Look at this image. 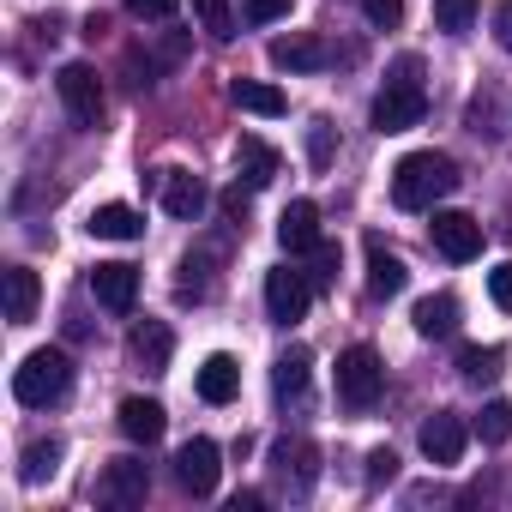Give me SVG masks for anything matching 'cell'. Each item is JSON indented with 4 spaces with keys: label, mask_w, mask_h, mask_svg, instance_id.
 Listing matches in <instances>:
<instances>
[{
    "label": "cell",
    "mask_w": 512,
    "mask_h": 512,
    "mask_svg": "<svg viewBox=\"0 0 512 512\" xmlns=\"http://www.w3.org/2000/svg\"><path fill=\"white\" fill-rule=\"evenodd\" d=\"M55 91H61V103H67V115H73L79 127H97V115H103V79H97V67L67 61V67L55 73Z\"/></svg>",
    "instance_id": "obj_6"
},
{
    "label": "cell",
    "mask_w": 512,
    "mask_h": 512,
    "mask_svg": "<svg viewBox=\"0 0 512 512\" xmlns=\"http://www.w3.org/2000/svg\"><path fill=\"white\" fill-rule=\"evenodd\" d=\"M500 368H506V350H500V344H464V350H458V374H464L470 386L500 380Z\"/></svg>",
    "instance_id": "obj_24"
},
{
    "label": "cell",
    "mask_w": 512,
    "mask_h": 512,
    "mask_svg": "<svg viewBox=\"0 0 512 512\" xmlns=\"http://www.w3.org/2000/svg\"><path fill=\"white\" fill-rule=\"evenodd\" d=\"M73 392V362L67 350H31L19 368H13V398L31 404V410H49Z\"/></svg>",
    "instance_id": "obj_2"
},
{
    "label": "cell",
    "mask_w": 512,
    "mask_h": 512,
    "mask_svg": "<svg viewBox=\"0 0 512 512\" xmlns=\"http://www.w3.org/2000/svg\"><path fill=\"white\" fill-rule=\"evenodd\" d=\"M428 115V97L416 79H386V91L374 97V133H410Z\"/></svg>",
    "instance_id": "obj_4"
},
{
    "label": "cell",
    "mask_w": 512,
    "mask_h": 512,
    "mask_svg": "<svg viewBox=\"0 0 512 512\" xmlns=\"http://www.w3.org/2000/svg\"><path fill=\"white\" fill-rule=\"evenodd\" d=\"M404 284H410V272H404V260L380 241V235H368V290L380 296V302H392V296H404Z\"/></svg>",
    "instance_id": "obj_15"
},
{
    "label": "cell",
    "mask_w": 512,
    "mask_h": 512,
    "mask_svg": "<svg viewBox=\"0 0 512 512\" xmlns=\"http://www.w3.org/2000/svg\"><path fill=\"white\" fill-rule=\"evenodd\" d=\"M235 169L247 175V187H272V181H278V151H272L266 139L241 133V139H235Z\"/></svg>",
    "instance_id": "obj_20"
},
{
    "label": "cell",
    "mask_w": 512,
    "mask_h": 512,
    "mask_svg": "<svg viewBox=\"0 0 512 512\" xmlns=\"http://www.w3.org/2000/svg\"><path fill=\"white\" fill-rule=\"evenodd\" d=\"M308 284H314V290L338 284V247H332V241H320V247H314V272H308Z\"/></svg>",
    "instance_id": "obj_31"
},
{
    "label": "cell",
    "mask_w": 512,
    "mask_h": 512,
    "mask_svg": "<svg viewBox=\"0 0 512 512\" xmlns=\"http://www.w3.org/2000/svg\"><path fill=\"white\" fill-rule=\"evenodd\" d=\"M223 211H229V217H235V223H241V217H247V193H241V181H235V187H229V193H223Z\"/></svg>",
    "instance_id": "obj_39"
},
{
    "label": "cell",
    "mask_w": 512,
    "mask_h": 512,
    "mask_svg": "<svg viewBox=\"0 0 512 512\" xmlns=\"http://www.w3.org/2000/svg\"><path fill=\"white\" fill-rule=\"evenodd\" d=\"M193 386H199V398H205V404H229V398L241 392V362L217 350V356H205V362H199V380H193Z\"/></svg>",
    "instance_id": "obj_17"
},
{
    "label": "cell",
    "mask_w": 512,
    "mask_h": 512,
    "mask_svg": "<svg viewBox=\"0 0 512 512\" xmlns=\"http://www.w3.org/2000/svg\"><path fill=\"white\" fill-rule=\"evenodd\" d=\"M428 235H434V247L446 253L452 266H464V260H476V253H482V223L470 211H434Z\"/></svg>",
    "instance_id": "obj_7"
},
{
    "label": "cell",
    "mask_w": 512,
    "mask_h": 512,
    "mask_svg": "<svg viewBox=\"0 0 512 512\" xmlns=\"http://www.w3.org/2000/svg\"><path fill=\"white\" fill-rule=\"evenodd\" d=\"M193 19H199L217 43H229V37H235V13H229V0H193Z\"/></svg>",
    "instance_id": "obj_30"
},
{
    "label": "cell",
    "mask_w": 512,
    "mask_h": 512,
    "mask_svg": "<svg viewBox=\"0 0 512 512\" xmlns=\"http://www.w3.org/2000/svg\"><path fill=\"white\" fill-rule=\"evenodd\" d=\"M272 470H278L296 494H308V488L320 482V446H314V440H278V446H272Z\"/></svg>",
    "instance_id": "obj_10"
},
{
    "label": "cell",
    "mask_w": 512,
    "mask_h": 512,
    "mask_svg": "<svg viewBox=\"0 0 512 512\" xmlns=\"http://www.w3.org/2000/svg\"><path fill=\"white\" fill-rule=\"evenodd\" d=\"M61 452H67L61 440H37V446H25V464H19V476H25L31 488H37V482H49V476L61 470Z\"/></svg>",
    "instance_id": "obj_27"
},
{
    "label": "cell",
    "mask_w": 512,
    "mask_h": 512,
    "mask_svg": "<svg viewBox=\"0 0 512 512\" xmlns=\"http://www.w3.org/2000/svg\"><path fill=\"white\" fill-rule=\"evenodd\" d=\"M217 470H223V464H217V440H205V434H193V440L175 452V482H181L193 500H205V494L217 488Z\"/></svg>",
    "instance_id": "obj_8"
},
{
    "label": "cell",
    "mask_w": 512,
    "mask_h": 512,
    "mask_svg": "<svg viewBox=\"0 0 512 512\" xmlns=\"http://www.w3.org/2000/svg\"><path fill=\"white\" fill-rule=\"evenodd\" d=\"M494 43L512 55V0H500V7H494Z\"/></svg>",
    "instance_id": "obj_36"
},
{
    "label": "cell",
    "mask_w": 512,
    "mask_h": 512,
    "mask_svg": "<svg viewBox=\"0 0 512 512\" xmlns=\"http://www.w3.org/2000/svg\"><path fill=\"white\" fill-rule=\"evenodd\" d=\"M308 368H314V356H308L302 344L284 350L278 368H272V392H278V398H302V392H308Z\"/></svg>",
    "instance_id": "obj_26"
},
{
    "label": "cell",
    "mask_w": 512,
    "mask_h": 512,
    "mask_svg": "<svg viewBox=\"0 0 512 512\" xmlns=\"http://www.w3.org/2000/svg\"><path fill=\"white\" fill-rule=\"evenodd\" d=\"M380 392H386V362H380L368 344L344 350V356H338V398H344L350 410H374Z\"/></svg>",
    "instance_id": "obj_3"
},
{
    "label": "cell",
    "mask_w": 512,
    "mask_h": 512,
    "mask_svg": "<svg viewBox=\"0 0 512 512\" xmlns=\"http://www.w3.org/2000/svg\"><path fill=\"white\" fill-rule=\"evenodd\" d=\"M362 13H368L374 31H392V25L404 19V0H362Z\"/></svg>",
    "instance_id": "obj_32"
},
{
    "label": "cell",
    "mask_w": 512,
    "mask_h": 512,
    "mask_svg": "<svg viewBox=\"0 0 512 512\" xmlns=\"http://www.w3.org/2000/svg\"><path fill=\"white\" fill-rule=\"evenodd\" d=\"M229 103L247 109V115H266V121H278V115L290 109V97H284L278 85H266V79H235V85H229Z\"/></svg>",
    "instance_id": "obj_21"
},
{
    "label": "cell",
    "mask_w": 512,
    "mask_h": 512,
    "mask_svg": "<svg viewBox=\"0 0 512 512\" xmlns=\"http://www.w3.org/2000/svg\"><path fill=\"white\" fill-rule=\"evenodd\" d=\"M368 476H374V482H392V476H398V458H392L386 446H380V452H368Z\"/></svg>",
    "instance_id": "obj_37"
},
{
    "label": "cell",
    "mask_w": 512,
    "mask_h": 512,
    "mask_svg": "<svg viewBox=\"0 0 512 512\" xmlns=\"http://www.w3.org/2000/svg\"><path fill=\"white\" fill-rule=\"evenodd\" d=\"M476 434H482V446H506L512 440V404L506 398H488L482 416H476Z\"/></svg>",
    "instance_id": "obj_28"
},
{
    "label": "cell",
    "mask_w": 512,
    "mask_h": 512,
    "mask_svg": "<svg viewBox=\"0 0 512 512\" xmlns=\"http://www.w3.org/2000/svg\"><path fill=\"white\" fill-rule=\"evenodd\" d=\"M145 488H151V476H145L139 458H109V470H103V500L109 506H139Z\"/></svg>",
    "instance_id": "obj_16"
},
{
    "label": "cell",
    "mask_w": 512,
    "mask_h": 512,
    "mask_svg": "<svg viewBox=\"0 0 512 512\" xmlns=\"http://www.w3.org/2000/svg\"><path fill=\"white\" fill-rule=\"evenodd\" d=\"M37 296H43L37 272H31V266H13V272H7V320L25 326V320L37 314Z\"/></svg>",
    "instance_id": "obj_23"
},
{
    "label": "cell",
    "mask_w": 512,
    "mask_h": 512,
    "mask_svg": "<svg viewBox=\"0 0 512 512\" xmlns=\"http://www.w3.org/2000/svg\"><path fill=\"white\" fill-rule=\"evenodd\" d=\"M157 193H163V211L181 217V223H193V217L205 211V181L187 175V169H163V175H157Z\"/></svg>",
    "instance_id": "obj_12"
},
{
    "label": "cell",
    "mask_w": 512,
    "mask_h": 512,
    "mask_svg": "<svg viewBox=\"0 0 512 512\" xmlns=\"http://www.w3.org/2000/svg\"><path fill=\"white\" fill-rule=\"evenodd\" d=\"M308 302H314L308 272H290V266H272V272H266V320H272V326L308 320Z\"/></svg>",
    "instance_id": "obj_5"
},
{
    "label": "cell",
    "mask_w": 512,
    "mask_h": 512,
    "mask_svg": "<svg viewBox=\"0 0 512 512\" xmlns=\"http://www.w3.org/2000/svg\"><path fill=\"white\" fill-rule=\"evenodd\" d=\"M278 241H284V253H314L320 247V205L314 199H290L284 217H278Z\"/></svg>",
    "instance_id": "obj_13"
},
{
    "label": "cell",
    "mask_w": 512,
    "mask_h": 512,
    "mask_svg": "<svg viewBox=\"0 0 512 512\" xmlns=\"http://www.w3.org/2000/svg\"><path fill=\"white\" fill-rule=\"evenodd\" d=\"M127 350H133V362H139L145 374H169L175 332H169L163 320H139V326H133V338H127Z\"/></svg>",
    "instance_id": "obj_14"
},
{
    "label": "cell",
    "mask_w": 512,
    "mask_h": 512,
    "mask_svg": "<svg viewBox=\"0 0 512 512\" xmlns=\"http://www.w3.org/2000/svg\"><path fill=\"white\" fill-rule=\"evenodd\" d=\"M85 229H91L97 241H139V235H145V217H139L133 205H97Z\"/></svg>",
    "instance_id": "obj_22"
},
{
    "label": "cell",
    "mask_w": 512,
    "mask_h": 512,
    "mask_svg": "<svg viewBox=\"0 0 512 512\" xmlns=\"http://www.w3.org/2000/svg\"><path fill=\"white\" fill-rule=\"evenodd\" d=\"M260 506H266V494H235V506H229V512H260Z\"/></svg>",
    "instance_id": "obj_40"
},
{
    "label": "cell",
    "mask_w": 512,
    "mask_h": 512,
    "mask_svg": "<svg viewBox=\"0 0 512 512\" xmlns=\"http://www.w3.org/2000/svg\"><path fill=\"white\" fill-rule=\"evenodd\" d=\"M296 7V0H241V13L253 19V25H272V19H284Z\"/></svg>",
    "instance_id": "obj_33"
},
{
    "label": "cell",
    "mask_w": 512,
    "mask_h": 512,
    "mask_svg": "<svg viewBox=\"0 0 512 512\" xmlns=\"http://www.w3.org/2000/svg\"><path fill=\"white\" fill-rule=\"evenodd\" d=\"M464 446H470V428H464L452 410H434V416L422 422V458H428V464H458Z\"/></svg>",
    "instance_id": "obj_9"
},
{
    "label": "cell",
    "mask_w": 512,
    "mask_h": 512,
    "mask_svg": "<svg viewBox=\"0 0 512 512\" xmlns=\"http://www.w3.org/2000/svg\"><path fill=\"white\" fill-rule=\"evenodd\" d=\"M476 7H482V0H434V31L464 37V31L476 25Z\"/></svg>",
    "instance_id": "obj_29"
},
{
    "label": "cell",
    "mask_w": 512,
    "mask_h": 512,
    "mask_svg": "<svg viewBox=\"0 0 512 512\" xmlns=\"http://www.w3.org/2000/svg\"><path fill=\"white\" fill-rule=\"evenodd\" d=\"M452 187H458V163L446 151H410L392 169V205L398 211H434Z\"/></svg>",
    "instance_id": "obj_1"
},
{
    "label": "cell",
    "mask_w": 512,
    "mask_h": 512,
    "mask_svg": "<svg viewBox=\"0 0 512 512\" xmlns=\"http://www.w3.org/2000/svg\"><path fill=\"white\" fill-rule=\"evenodd\" d=\"M163 404L157 398H121V434L133 440V446H157L163 440Z\"/></svg>",
    "instance_id": "obj_18"
},
{
    "label": "cell",
    "mask_w": 512,
    "mask_h": 512,
    "mask_svg": "<svg viewBox=\"0 0 512 512\" xmlns=\"http://www.w3.org/2000/svg\"><path fill=\"white\" fill-rule=\"evenodd\" d=\"M326 61H332V49L320 37H278L272 43V67H284V73H320Z\"/></svg>",
    "instance_id": "obj_19"
},
{
    "label": "cell",
    "mask_w": 512,
    "mask_h": 512,
    "mask_svg": "<svg viewBox=\"0 0 512 512\" xmlns=\"http://www.w3.org/2000/svg\"><path fill=\"white\" fill-rule=\"evenodd\" d=\"M488 296H494V308H500V314H512V260L488 272Z\"/></svg>",
    "instance_id": "obj_35"
},
{
    "label": "cell",
    "mask_w": 512,
    "mask_h": 512,
    "mask_svg": "<svg viewBox=\"0 0 512 512\" xmlns=\"http://www.w3.org/2000/svg\"><path fill=\"white\" fill-rule=\"evenodd\" d=\"M127 7H133L139 19H169V13L181 7V0H127Z\"/></svg>",
    "instance_id": "obj_38"
},
{
    "label": "cell",
    "mask_w": 512,
    "mask_h": 512,
    "mask_svg": "<svg viewBox=\"0 0 512 512\" xmlns=\"http://www.w3.org/2000/svg\"><path fill=\"white\" fill-rule=\"evenodd\" d=\"M308 163H314V169H326V163H332V127H326V121H314V127H308Z\"/></svg>",
    "instance_id": "obj_34"
},
{
    "label": "cell",
    "mask_w": 512,
    "mask_h": 512,
    "mask_svg": "<svg viewBox=\"0 0 512 512\" xmlns=\"http://www.w3.org/2000/svg\"><path fill=\"white\" fill-rule=\"evenodd\" d=\"M416 332H422V338H452V332H458V296H428V302H416Z\"/></svg>",
    "instance_id": "obj_25"
},
{
    "label": "cell",
    "mask_w": 512,
    "mask_h": 512,
    "mask_svg": "<svg viewBox=\"0 0 512 512\" xmlns=\"http://www.w3.org/2000/svg\"><path fill=\"white\" fill-rule=\"evenodd\" d=\"M91 290H97V302H103L109 314H133V302H139V272L121 266V260H103V266L91 272Z\"/></svg>",
    "instance_id": "obj_11"
}]
</instances>
